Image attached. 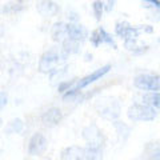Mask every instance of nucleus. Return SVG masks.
I'll list each match as a JSON object with an SVG mask.
<instances>
[{
	"label": "nucleus",
	"mask_w": 160,
	"mask_h": 160,
	"mask_svg": "<svg viewBox=\"0 0 160 160\" xmlns=\"http://www.w3.org/2000/svg\"><path fill=\"white\" fill-rule=\"evenodd\" d=\"M68 58V55L63 51V49H49V51L44 52L42 58L39 60V71L42 73H52L58 69V66L63 63L64 60Z\"/></svg>",
	"instance_id": "nucleus-1"
},
{
	"label": "nucleus",
	"mask_w": 160,
	"mask_h": 160,
	"mask_svg": "<svg viewBox=\"0 0 160 160\" xmlns=\"http://www.w3.org/2000/svg\"><path fill=\"white\" fill-rule=\"evenodd\" d=\"M95 109H96L99 116H102L106 120H111V122H115L120 116V103L111 96L99 99L95 103Z\"/></svg>",
	"instance_id": "nucleus-2"
},
{
	"label": "nucleus",
	"mask_w": 160,
	"mask_h": 160,
	"mask_svg": "<svg viewBox=\"0 0 160 160\" xmlns=\"http://www.w3.org/2000/svg\"><path fill=\"white\" fill-rule=\"evenodd\" d=\"M127 116L131 122H152L156 118V109L146 103H133L128 108Z\"/></svg>",
	"instance_id": "nucleus-3"
},
{
	"label": "nucleus",
	"mask_w": 160,
	"mask_h": 160,
	"mask_svg": "<svg viewBox=\"0 0 160 160\" xmlns=\"http://www.w3.org/2000/svg\"><path fill=\"white\" fill-rule=\"evenodd\" d=\"M153 31L152 27L149 26H140V27H133L127 22H118L115 26V32L118 36H120L124 40H129V39H138L139 35L142 32H147L151 33Z\"/></svg>",
	"instance_id": "nucleus-4"
},
{
	"label": "nucleus",
	"mask_w": 160,
	"mask_h": 160,
	"mask_svg": "<svg viewBox=\"0 0 160 160\" xmlns=\"http://www.w3.org/2000/svg\"><path fill=\"white\" fill-rule=\"evenodd\" d=\"M133 86L147 92L160 91V75L156 73H140L133 79Z\"/></svg>",
	"instance_id": "nucleus-5"
},
{
	"label": "nucleus",
	"mask_w": 160,
	"mask_h": 160,
	"mask_svg": "<svg viewBox=\"0 0 160 160\" xmlns=\"http://www.w3.org/2000/svg\"><path fill=\"white\" fill-rule=\"evenodd\" d=\"M89 42H91V44H92L95 48L100 47L102 44H107V46L112 47L113 49L118 48V44L115 43L112 35L108 33L103 27H98V28L91 33V36H89Z\"/></svg>",
	"instance_id": "nucleus-6"
},
{
	"label": "nucleus",
	"mask_w": 160,
	"mask_h": 160,
	"mask_svg": "<svg viewBox=\"0 0 160 160\" xmlns=\"http://www.w3.org/2000/svg\"><path fill=\"white\" fill-rule=\"evenodd\" d=\"M48 147V140L43 133L36 132L33 133L28 143V153L31 156H40L47 151Z\"/></svg>",
	"instance_id": "nucleus-7"
},
{
	"label": "nucleus",
	"mask_w": 160,
	"mask_h": 160,
	"mask_svg": "<svg viewBox=\"0 0 160 160\" xmlns=\"http://www.w3.org/2000/svg\"><path fill=\"white\" fill-rule=\"evenodd\" d=\"M109 69H111V66H109V64H107V66H103V67L98 68L96 71H93L92 73H89V75H87V76H84V78H82L80 80H78L76 84H75V86H73L72 88L78 89V91H82L83 88H86L87 86H89V84H92L93 82H96V80L102 79V78L104 76V75H107V73L109 72Z\"/></svg>",
	"instance_id": "nucleus-8"
},
{
	"label": "nucleus",
	"mask_w": 160,
	"mask_h": 160,
	"mask_svg": "<svg viewBox=\"0 0 160 160\" xmlns=\"http://www.w3.org/2000/svg\"><path fill=\"white\" fill-rule=\"evenodd\" d=\"M82 136L88 144H98V146H103V135L102 131L95 123L89 124V126L84 127L82 131Z\"/></svg>",
	"instance_id": "nucleus-9"
},
{
	"label": "nucleus",
	"mask_w": 160,
	"mask_h": 160,
	"mask_svg": "<svg viewBox=\"0 0 160 160\" xmlns=\"http://www.w3.org/2000/svg\"><path fill=\"white\" fill-rule=\"evenodd\" d=\"M60 160H86V148L80 146H69L62 149Z\"/></svg>",
	"instance_id": "nucleus-10"
},
{
	"label": "nucleus",
	"mask_w": 160,
	"mask_h": 160,
	"mask_svg": "<svg viewBox=\"0 0 160 160\" xmlns=\"http://www.w3.org/2000/svg\"><path fill=\"white\" fill-rule=\"evenodd\" d=\"M67 38L83 43L88 38V31L86 27L79 26L76 23H67Z\"/></svg>",
	"instance_id": "nucleus-11"
},
{
	"label": "nucleus",
	"mask_w": 160,
	"mask_h": 160,
	"mask_svg": "<svg viewBox=\"0 0 160 160\" xmlns=\"http://www.w3.org/2000/svg\"><path fill=\"white\" fill-rule=\"evenodd\" d=\"M63 119V112L62 109L58 108V107H51L48 108L46 112L42 115V122L44 126H48V127H52V126H56V124L60 123V120Z\"/></svg>",
	"instance_id": "nucleus-12"
},
{
	"label": "nucleus",
	"mask_w": 160,
	"mask_h": 160,
	"mask_svg": "<svg viewBox=\"0 0 160 160\" xmlns=\"http://www.w3.org/2000/svg\"><path fill=\"white\" fill-rule=\"evenodd\" d=\"M38 12L42 15V16H46V18H52V16H56L60 11V7L58 3L52 2V0H42L39 4H38Z\"/></svg>",
	"instance_id": "nucleus-13"
},
{
	"label": "nucleus",
	"mask_w": 160,
	"mask_h": 160,
	"mask_svg": "<svg viewBox=\"0 0 160 160\" xmlns=\"http://www.w3.org/2000/svg\"><path fill=\"white\" fill-rule=\"evenodd\" d=\"M51 36L55 42L63 43L67 39V24L63 22L55 23L51 28Z\"/></svg>",
	"instance_id": "nucleus-14"
},
{
	"label": "nucleus",
	"mask_w": 160,
	"mask_h": 160,
	"mask_svg": "<svg viewBox=\"0 0 160 160\" xmlns=\"http://www.w3.org/2000/svg\"><path fill=\"white\" fill-rule=\"evenodd\" d=\"M112 126L115 127V129H116L118 140H119L120 143H124V142H126V140L128 139V136H129L131 128H129L126 123H123V122H118V120H115V122H112Z\"/></svg>",
	"instance_id": "nucleus-15"
},
{
	"label": "nucleus",
	"mask_w": 160,
	"mask_h": 160,
	"mask_svg": "<svg viewBox=\"0 0 160 160\" xmlns=\"http://www.w3.org/2000/svg\"><path fill=\"white\" fill-rule=\"evenodd\" d=\"M86 160H103V148L98 144H88L86 147Z\"/></svg>",
	"instance_id": "nucleus-16"
},
{
	"label": "nucleus",
	"mask_w": 160,
	"mask_h": 160,
	"mask_svg": "<svg viewBox=\"0 0 160 160\" xmlns=\"http://www.w3.org/2000/svg\"><path fill=\"white\" fill-rule=\"evenodd\" d=\"M143 103L148 104L155 109H160V91L159 92H147L143 96Z\"/></svg>",
	"instance_id": "nucleus-17"
},
{
	"label": "nucleus",
	"mask_w": 160,
	"mask_h": 160,
	"mask_svg": "<svg viewBox=\"0 0 160 160\" xmlns=\"http://www.w3.org/2000/svg\"><path fill=\"white\" fill-rule=\"evenodd\" d=\"M62 46H63L62 49H63L64 52H66L67 55H71V53H76V52H79L80 43L76 42V40H72V39L67 38V39L62 43Z\"/></svg>",
	"instance_id": "nucleus-18"
},
{
	"label": "nucleus",
	"mask_w": 160,
	"mask_h": 160,
	"mask_svg": "<svg viewBox=\"0 0 160 160\" xmlns=\"http://www.w3.org/2000/svg\"><path fill=\"white\" fill-rule=\"evenodd\" d=\"M104 11H106V3H104L103 0H95V2L92 3V12H93L98 22L102 20Z\"/></svg>",
	"instance_id": "nucleus-19"
},
{
	"label": "nucleus",
	"mask_w": 160,
	"mask_h": 160,
	"mask_svg": "<svg viewBox=\"0 0 160 160\" xmlns=\"http://www.w3.org/2000/svg\"><path fill=\"white\" fill-rule=\"evenodd\" d=\"M23 127H24V123L22 119H13L9 126L7 128V132L8 133H19L23 131Z\"/></svg>",
	"instance_id": "nucleus-20"
},
{
	"label": "nucleus",
	"mask_w": 160,
	"mask_h": 160,
	"mask_svg": "<svg viewBox=\"0 0 160 160\" xmlns=\"http://www.w3.org/2000/svg\"><path fill=\"white\" fill-rule=\"evenodd\" d=\"M79 96H80V91H78V89H75V88H71L69 91H67L63 95V100L64 102H76Z\"/></svg>",
	"instance_id": "nucleus-21"
},
{
	"label": "nucleus",
	"mask_w": 160,
	"mask_h": 160,
	"mask_svg": "<svg viewBox=\"0 0 160 160\" xmlns=\"http://www.w3.org/2000/svg\"><path fill=\"white\" fill-rule=\"evenodd\" d=\"M78 80H66V82H62V83H59V86H58V91L60 93H66L67 91H69L75 84H76Z\"/></svg>",
	"instance_id": "nucleus-22"
},
{
	"label": "nucleus",
	"mask_w": 160,
	"mask_h": 160,
	"mask_svg": "<svg viewBox=\"0 0 160 160\" xmlns=\"http://www.w3.org/2000/svg\"><path fill=\"white\" fill-rule=\"evenodd\" d=\"M142 2H144L147 6H151L156 9H160V0H142Z\"/></svg>",
	"instance_id": "nucleus-23"
},
{
	"label": "nucleus",
	"mask_w": 160,
	"mask_h": 160,
	"mask_svg": "<svg viewBox=\"0 0 160 160\" xmlns=\"http://www.w3.org/2000/svg\"><path fill=\"white\" fill-rule=\"evenodd\" d=\"M149 159L151 160H160V147H156L153 149L151 152V155H149Z\"/></svg>",
	"instance_id": "nucleus-24"
},
{
	"label": "nucleus",
	"mask_w": 160,
	"mask_h": 160,
	"mask_svg": "<svg viewBox=\"0 0 160 160\" xmlns=\"http://www.w3.org/2000/svg\"><path fill=\"white\" fill-rule=\"evenodd\" d=\"M0 99H2L0 106H2V108H4V107H6V104H7V96H6V93H4V91L0 92Z\"/></svg>",
	"instance_id": "nucleus-25"
},
{
	"label": "nucleus",
	"mask_w": 160,
	"mask_h": 160,
	"mask_svg": "<svg viewBox=\"0 0 160 160\" xmlns=\"http://www.w3.org/2000/svg\"><path fill=\"white\" fill-rule=\"evenodd\" d=\"M113 4H115V0H108L106 3V11L109 12L111 9H113Z\"/></svg>",
	"instance_id": "nucleus-26"
}]
</instances>
